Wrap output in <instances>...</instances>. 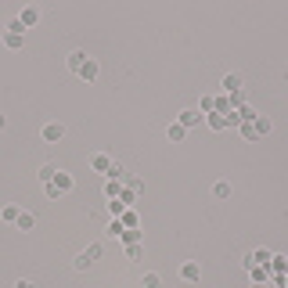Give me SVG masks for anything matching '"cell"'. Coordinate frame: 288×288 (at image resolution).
I'll use <instances>...</instances> for the list:
<instances>
[{
    "mask_svg": "<svg viewBox=\"0 0 288 288\" xmlns=\"http://www.w3.org/2000/svg\"><path fill=\"white\" fill-rule=\"evenodd\" d=\"M249 274H252V281H267V277H274L267 267H249Z\"/></svg>",
    "mask_w": 288,
    "mask_h": 288,
    "instance_id": "83f0119b",
    "label": "cell"
},
{
    "mask_svg": "<svg viewBox=\"0 0 288 288\" xmlns=\"http://www.w3.org/2000/svg\"><path fill=\"white\" fill-rule=\"evenodd\" d=\"M119 220H122V227H126V231H137V227H141V216H137V209H126V213H122Z\"/></svg>",
    "mask_w": 288,
    "mask_h": 288,
    "instance_id": "7c38bea8",
    "label": "cell"
},
{
    "mask_svg": "<svg viewBox=\"0 0 288 288\" xmlns=\"http://www.w3.org/2000/svg\"><path fill=\"white\" fill-rule=\"evenodd\" d=\"M22 44H25L22 33H4V47H8V51H22Z\"/></svg>",
    "mask_w": 288,
    "mask_h": 288,
    "instance_id": "30bf717a",
    "label": "cell"
},
{
    "mask_svg": "<svg viewBox=\"0 0 288 288\" xmlns=\"http://www.w3.org/2000/svg\"><path fill=\"white\" fill-rule=\"evenodd\" d=\"M126 256H130V260H144V241H137V245H126Z\"/></svg>",
    "mask_w": 288,
    "mask_h": 288,
    "instance_id": "4316f807",
    "label": "cell"
},
{
    "mask_svg": "<svg viewBox=\"0 0 288 288\" xmlns=\"http://www.w3.org/2000/svg\"><path fill=\"white\" fill-rule=\"evenodd\" d=\"M177 122H180L184 130H191V126H198V122H205V115H202L198 108H184V112L177 115Z\"/></svg>",
    "mask_w": 288,
    "mask_h": 288,
    "instance_id": "3957f363",
    "label": "cell"
},
{
    "mask_svg": "<svg viewBox=\"0 0 288 288\" xmlns=\"http://www.w3.org/2000/svg\"><path fill=\"white\" fill-rule=\"evenodd\" d=\"M205 126H209V130H216V134L231 130V126H227V115H220V112H209V115H205Z\"/></svg>",
    "mask_w": 288,
    "mask_h": 288,
    "instance_id": "ba28073f",
    "label": "cell"
},
{
    "mask_svg": "<svg viewBox=\"0 0 288 288\" xmlns=\"http://www.w3.org/2000/svg\"><path fill=\"white\" fill-rule=\"evenodd\" d=\"M18 22H22V25L29 29V25H36V22H40V11H36V8H22V15H18Z\"/></svg>",
    "mask_w": 288,
    "mask_h": 288,
    "instance_id": "5bb4252c",
    "label": "cell"
},
{
    "mask_svg": "<svg viewBox=\"0 0 288 288\" xmlns=\"http://www.w3.org/2000/svg\"><path fill=\"white\" fill-rule=\"evenodd\" d=\"M112 162H115V158H112L108 151H98V155L90 158V170H94V173H108V170H112Z\"/></svg>",
    "mask_w": 288,
    "mask_h": 288,
    "instance_id": "8992f818",
    "label": "cell"
},
{
    "mask_svg": "<svg viewBox=\"0 0 288 288\" xmlns=\"http://www.w3.org/2000/svg\"><path fill=\"white\" fill-rule=\"evenodd\" d=\"M54 187H58V195H69L72 187H76V180H72V173H65V170H58L54 173V180H51Z\"/></svg>",
    "mask_w": 288,
    "mask_h": 288,
    "instance_id": "277c9868",
    "label": "cell"
},
{
    "mask_svg": "<svg viewBox=\"0 0 288 288\" xmlns=\"http://www.w3.org/2000/svg\"><path fill=\"white\" fill-rule=\"evenodd\" d=\"M126 187H130V191H137V195H141V191H144V180H137V177H130V180H126Z\"/></svg>",
    "mask_w": 288,
    "mask_h": 288,
    "instance_id": "d6a6232c",
    "label": "cell"
},
{
    "mask_svg": "<svg viewBox=\"0 0 288 288\" xmlns=\"http://www.w3.org/2000/svg\"><path fill=\"white\" fill-rule=\"evenodd\" d=\"M94 260H101V241L87 245V249H83V252H79V256L72 260V267H76V270H90V267H94Z\"/></svg>",
    "mask_w": 288,
    "mask_h": 288,
    "instance_id": "6da1fadb",
    "label": "cell"
},
{
    "mask_svg": "<svg viewBox=\"0 0 288 288\" xmlns=\"http://www.w3.org/2000/svg\"><path fill=\"white\" fill-rule=\"evenodd\" d=\"M87 58H90L87 51H72V54H69V69H72V72H79V69L87 65Z\"/></svg>",
    "mask_w": 288,
    "mask_h": 288,
    "instance_id": "8fae6325",
    "label": "cell"
},
{
    "mask_svg": "<svg viewBox=\"0 0 288 288\" xmlns=\"http://www.w3.org/2000/svg\"><path fill=\"white\" fill-rule=\"evenodd\" d=\"M119 202H122V205H134V202H137V191H130V187H122Z\"/></svg>",
    "mask_w": 288,
    "mask_h": 288,
    "instance_id": "f546056e",
    "label": "cell"
},
{
    "mask_svg": "<svg viewBox=\"0 0 288 288\" xmlns=\"http://www.w3.org/2000/svg\"><path fill=\"white\" fill-rule=\"evenodd\" d=\"M4 126H8V119H4V115H0V130H4Z\"/></svg>",
    "mask_w": 288,
    "mask_h": 288,
    "instance_id": "d590c367",
    "label": "cell"
},
{
    "mask_svg": "<svg viewBox=\"0 0 288 288\" xmlns=\"http://www.w3.org/2000/svg\"><path fill=\"white\" fill-rule=\"evenodd\" d=\"M119 241H122V245H137V241H141V227H137V231H122Z\"/></svg>",
    "mask_w": 288,
    "mask_h": 288,
    "instance_id": "d4e9b609",
    "label": "cell"
},
{
    "mask_svg": "<svg viewBox=\"0 0 288 288\" xmlns=\"http://www.w3.org/2000/svg\"><path fill=\"white\" fill-rule=\"evenodd\" d=\"M122 231H126V227H122V220H115V216H112V220H108V227H105V234H108V238H119Z\"/></svg>",
    "mask_w": 288,
    "mask_h": 288,
    "instance_id": "603a6c76",
    "label": "cell"
},
{
    "mask_svg": "<svg viewBox=\"0 0 288 288\" xmlns=\"http://www.w3.org/2000/svg\"><path fill=\"white\" fill-rule=\"evenodd\" d=\"M213 195H216V198H231V184H227V180H220V184L213 187Z\"/></svg>",
    "mask_w": 288,
    "mask_h": 288,
    "instance_id": "f1b7e54d",
    "label": "cell"
},
{
    "mask_svg": "<svg viewBox=\"0 0 288 288\" xmlns=\"http://www.w3.org/2000/svg\"><path fill=\"white\" fill-rule=\"evenodd\" d=\"M166 137H170V141H173V144H180V141H184V137H187V130H184V126H180V122H170V126H166Z\"/></svg>",
    "mask_w": 288,
    "mask_h": 288,
    "instance_id": "4fadbf2b",
    "label": "cell"
},
{
    "mask_svg": "<svg viewBox=\"0 0 288 288\" xmlns=\"http://www.w3.org/2000/svg\"><path fill=\"white\" fill-rule=\"evenodd\" d=\"M238 134H241L245 141H260V134H256V126H252V122H241V126H238Z\"/></svg>",
    "mask_w": 288,
    "mask_h": 288,
    "instance_id": "44dd1931",
    "label": "cell"
},
{
    "mask_svg": "<svg viewBox=\"0 0 288 288\" xmlns=\"http://www.w3.org/2000/svg\"><path fill=\"white\" fill-rule=\"evenodd\" d=\"M54 173H58L54 166H40V180H44V184H51V180H54Z\"/></svg>",
    "mask_w": 288,
    "mask_h": 288,
    "instance_id": "4dcf8cb0",
    "label": "cell"
},
{
    "mask_svg": "<svg viewBox=\"0 0 288 288\" xmlns=\"http://www.w3.org/2000/svg\"><path fill=\"white\" fill-rule=\"evenodd\" d=\"M98 72H101V65H98V58H87V65H83V69H79L76 76H79V79H83V83H94V79H98Z\"/></svg>",
    "mask_w": 288,
    "mask_h": 288,
    "instance_id": "5b68a950",
    "label": "cell"
},
{
    "mask_svg": "<svg viewBox=\"0 0 288 288\" xmlns=\"http://www.w3.org/2000/svg\"><path fill=\"white\" fill-rule=\"evenodd\" d=\"M33 223H36V216H33V213H25V209H22V216H18V223H15V227H18V231H29V227H33Z\"/></svg>",
    "mask_w": 288,
    "mask_h": 288,
    "instance_id": "484cf974",
    "label": "cell"
},
{
    "mask_svg": "<svg viewBox=\"0 0 288 288\" xmlns=\"http://www.w3.org/2000/svg\"><path fill=\"white\" fill-rule=\"evenodd\" d=\"M8 33H22V36H25V25H22L18 18H11V22H8Z\"/></svg>",
    "mask_w": 288,
    "mask_h": 288,
    "instance_id": "1f68e13d",
    "label": "cell"
},
{
    "mask_svg": "<svg viewBox=\"0 0 288 288\" xmlns=\"http://www.w3.org/2000/svg\"><path fill=\"white\" fill-rule=\"evenodd\" d=\"M238 90H245L241 76H238V72H227V76L220 79V94H238Z\"/></svg>",
    "mask_w": 288,
    "mask_h": 288,
    "instance_id": "7a4b0ae2",
    "label": "cell"
},
{
    "mask_svg": "<svg viewBox=\"0 0 288 288\" xmlns=\"http://www.w3.org/2000/svg\"><path fill=\"white\" fill-rule=\"evenodd\" d=\"M65 137V126H61V122H47V126H44V141L47 144H58Z\"/></svg>",
    "mask_w": 288,
    "mask_h": 288,
    "instance_id": "52a82bcc",
    "label": "cell"
},
{
    "mask_svg": "<svg viewBox=\"0 0 288 288\" xmlns=\"http://www.w3.org/2000/svg\"><path fill=\"white\" fill-rule=\"evenodd\" d=\"M108 180H126V166H122V162H112V170L105 173Z\"/></svg>",
    "mask_w": 288,
    "mask_h": 288,
    "instance_id": "ac0fdd59",
    "label": "cell"
},
{
    "mask_svg": "<svg viewBox=\"0 0 288 288\" xmlns=\"http://www.w3.org/2000/svg\"><path fill=\"white\" fill-rule=\"evenodd\" d=\"M15 288H33V281H25V277H22V281H15Z\"/></svg>",
    "mask_w": 288,
    "mask_h": 288,
    "instance_id": "836d02e7",
    "label": "cell"
},
{
    "mask_svg": "<svg viewBox=\"0 0 288 288\" xmlns=\"http://www.w3.org/2000/svg\"><path fill=\"white\" fill-rule=\"evenodd\" d=\"M18 216H22L18 205H4V209H0V220H8V223H18Z\"/></svg>",
    "mask_w": 288,
    "mask_h": 288,
    "instance_id": "9a60e30c",
    "label": "cell"
},
{
    "mask_svg": "<svg viewBox=\"0 0 288 288\" xmlns=\"http://www.w3.org/2000/svg\"><path fill=\"white\" fill-rule=\"evenodd\" d=\"M141 288H162V277H158L155 270H148V274L141 277Z\"/></svg>",
    "mask_w": 288,
    "mask_h": 288,
    "instance_id": "d6986e66",
    "label": "cell"
},
{
    "mask_svg": "<svg viewBox=\"0 0 288 288\" xmlns=\"http://www.w3.org/2000/svg\"><path fill=\"white\" fill-rule=\"evenodd\" d=\"M33 288H36V284H33Z\"/></svg>",
    "mask_w": 288,
    "mask_h": 288,
    "instance_id": "74e56055",
    "label": "cell"
},
{
    "mask_svg": "<svg viewBox=\"0 0 288 288\" xmlns=\"http://www.w3.org/2000/svg\"><path fill=\"white\" fill-rule=\"evenodd\" d=\"M180 277H184V281H198V277H202V267H198L195 260H187V263H180Z\"/></svg>",
    "mask_w": 288,
    "mask_h": 288,
    "instance_id": "9c48e42d",
    "label": "cell"
},
{
    "mask_svg": "<svg viewBox=\"0 0 288 288\" xmlns=\"http://www.w3.org/2000/svg\"><path fill=\"white\" fill-rule=\"evenodd\" d=\"M252 288H267V281H256V284H252Z\"/></svg>",
    "mask_w": 288,
    "mask_h": 288,
    "instance_id": "e575fe53",
    "label": "cell"
},
{
    "mask_svg": "<svg viewBox=\"0 0 288 288\" xmlns=\"http://www.w3.org/2000/svg\"><path fill=\"white\" fill-rule=\"evenodd\" d=\"M122 195V180H105V198L112 202V198H119Z\"/></svg>",
    "mask_w": 288,
    "mask_h": 288,
    "instance_id": "2e32d148",
    "label": "cell"
},
{
    "mask_svg": "<svg viewBox=\"0 0 288 288\" xmlns=\"http://www.w3.org/2000/svg\"><path fill=\"white\" fill-rule=\"evenodd\" d=\"M281 284H284V288H288V277H281Z\"/></svg>",
    "mask_w": 288,
    "mask_h": 288,
    "instance_id": "8d00e7d4",
    "label": "cell"
},
{
    "mask_svg": "<svg viewBox=\"0 0 288 288\" xmlns=\"http://www.w3.org/2000/svg\"><path fill=\"white\" fill-rule=\"evenodd\" d=\"M252 126H256V134L263 137V134H270V130H274V122H270V115H256Z\"/></svg>",
    "mask_w": 288,
    "mask_h": 288,
    "instance_id": "e0dca14e",
    "label": "cell"
},
{
    "mask_svg": "<svg viewBox=\"0 0 288 288\" xmlns=\"http://www.w3.org/2000/svg\"><path fill=\"white\" fill-rule=\"evenodd\" d=\"M126 209H130V205H122L119 198H112V202H108V216H115V220H119L122 213H126Z\"/></svg>",
    "mask_w": 288,
    "mask_h": 288,
    "instance_id": "7402d4cb",
    "label": "cell"
},
{
    "mask_svg": "<svg viewBox=\"0 0 288 288\" xmlns=\"http://www.w3.org/2000/svg\"><path fill=\"white\" fill-rule=\"evenodd\" d=\"M256 115H260V112H256L252 105H241V108H238V119H241V122H256Z\"/></svg>",
    "mask_w": 288,
    "mask_h": 288,
    "instance_id": "ffe728a7",
    "label": "cell"
},
{
    "mask_svg": "<svg viewBox=\"0 0 288 288\" xmlns=\"http://www.w3.org/2000/svg\"><path fill=\"white\" fill-rule=\"evenodd\" d=\"M213 108H216V94H205V98H202V105H198V112H202V115H209Z\"/></svg>",
    "mask_w": 288,
    "mask_h": 288,
    "instance_id": "cb8c5ba5",
    "label": "cell"
}]
</instances>
